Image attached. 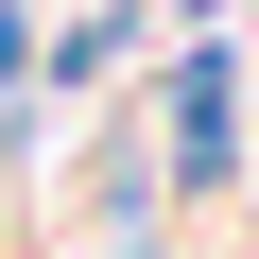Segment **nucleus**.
Masks as SVG:
<instances>
[{"label":"nucleus","instance_id":"obj_1","mask_svg":"<svg viewBox=\"0 0 259 259\" xmlns=\"http://www.w3.org/2000/svg\"><path fill=\"white\" fill-rule=\"evenodd\" d=\"M173 156H190V173H225V69H207V52L173 69Z\"/></svg>","mask_w":259,"mask_h":259}]
</instances>
